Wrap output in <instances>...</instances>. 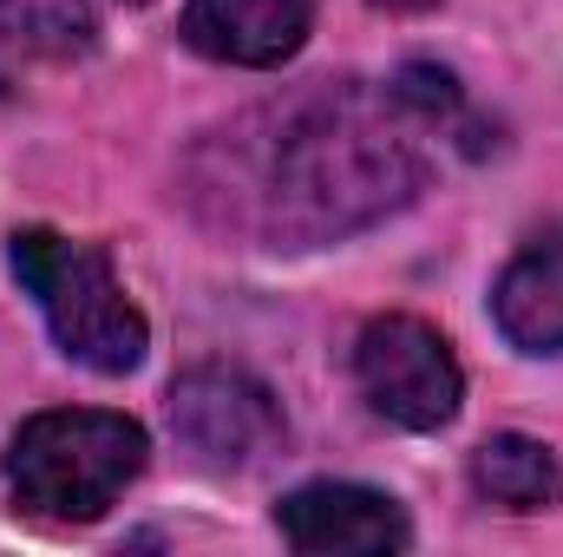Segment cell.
Here are the masks:
<instances>
[{"instance_id": "8fae6325", "label": "cell", "mask_w": 563, "mask_h": 557, "mask_svg": "<svg viewBox=\"0 0 563 557\" xmlns=\"http://www.w3.org/2000/svg\"><path fill=\"white\" fill-rule=\"evenodd\" d=\"M394 99L413 112V119H439V112H459V86H452V73L445 66H400V79H394Z\"/></svg>"}, {"instance_id": "7c38bea8", "label": "cell", "mask_w": 563, "mask_h": 557, "mask_svg": "<svg viewBox=\"0 0 563 557\" xmlns=\"http://www.w3.org/2000/svg\"><path fill=\"white\" fill-rule=\"evenodd\" d=\"M132 7H144V0H132Z\"/></svg>"}, {"instance_id": "6da1fadb", "label": "cell", "mask_w": 563, "mask_h": 557, "mask_svg": "<svg viewBox=\"0 0 563 557\" xmlns=\"http://www.w3.org/2000/svg\"><path fill=\"white\" fill-rule=\"evenodd\" d=\"M407 106L361 86H314L301 99L263 106L210 144L223 164L203 177V204L276 250H314L420 190L426 164L407 132Z\"/></svg>"}, {"instance_id": "52a82bcc", "label": "cell", "mask_w": 563, "mask_h": 557, "mask_svg": "<svg viewBox=\"0 0 563 557\" xmlns=\"http://www.w3.org/2000/svg\"><path fill=\"white\" fill-rule=\"evenodd\" d=\"M314 13L308 0H190L184 40L223 66H282L301 53Z\"/></svg>"}, {"instance_id": "3957f363", "label": "cell", "mask_w": 563, "mask_h": 557, "mask_svg": "<svg viewBox=\"0 0 563 557\" xmlns=\"http://www.w3.org/2000/svg\"><path fill=\"white\" fill-rule=\"evenodd\" d=\"M13 276L40 302L53 341L92 374H132L151 348L139 302L119 288L99 243H73L59 230H13Z\"/></svg>"}, {"instance_id": "7a4b0ae2", "label": "cell", "mask_w": 563, "mask_h": 557, "mask_svg": "<svg viewBox=\"0 0 563 557\" xmlns=\"http://www.w3.org/2000/svg\"><path fill=\"white\" fill-rule=\"evenodd\" d=\"M144 472V426L106 407L33 414L7 446V485L33 518L92 525Z\"/></svg>"}, {"instance_id": "8992f818", "label": "cell", "mask_w": 563, "mask_h": 557, "mask_svg": "<svg viewBox=\"0 0 563 557\" xmlns=\"http://www.w3.org/2000/svg\"><path fill=\"white\" fill-rule=\"evenodd\" d=\"M276 525H282V538L308 557L407 551L413 545V525H407V512L387 492H374V485H334V479L288 492L276 505Z\"/></svg>"}, {"instance_id": "5b68a950", "label": "cell", "mask_w": 563, "mask_h": 557, "mask_svg": "<svg viewBox=\"0 0 563 557\" xmlns=\"http://www.w3.org/2000/svg\"><path fill=\"white\" fill-rule=\"evenodd\" d=\"M170 426L203 466H250L282 446V407L243 368H190L170 381Z\"/></svg>"}, {"instance_id": "277c9868", "label": "cell", "mask_w": 563, "mask_h": 557, "mask_svg": "<svg viewBox=\"0 0 563 557\" xmlns=\"http://www.w3.org/2000/svg\"><path fill=\"white\" fill-rule=\"evenodd\" d=\"M354 381L374 414L407 433H439L465 401L452 341L420 315H374L354 341Z\"/></svg>"}, {"instance_id": "30bf717a", "label": "cell", "mask_w": 563, "mask_h": 557, "mask_svg": "<svg viewBox=\"0 0 563 557\" xmlns=\"http://www.w3.org/2000/svg\"><path fill=\"white\" fill-rule=\"evenodd\" d=\"M92 7L86 0H0V40L40 59H79L92 53Z\"/></svg>"}, {"instance_id": "9c48e42d", "label": "cell", "mask_w": 563, "mask_h": 557, "mask_svg": "<svg viewBox=\"0 0 563 557\" xmlns=\"http://www.w3.org/2000/svg\"><path fill=\"white\" fill-rule=\"evenodd\" d=\"M472 485L498 512H551L563 505V459L531 433H492L472 452Z\"/></svg>"}, {"instance_id": "ba28073f", "label": "cell", "mask_w": 563, "mask_h": 557, "mask_svg": "<svg viewBox=\"0 0 563 557\" xmlns=\"http://www.w3.org/2000/svg\"><path fill=\"white\" fill-rule=\"evenodd\" d=\"M492 315L511 348L525 354H563V230L531 243L492 288Z\"/></svg>"}]
</instances>
